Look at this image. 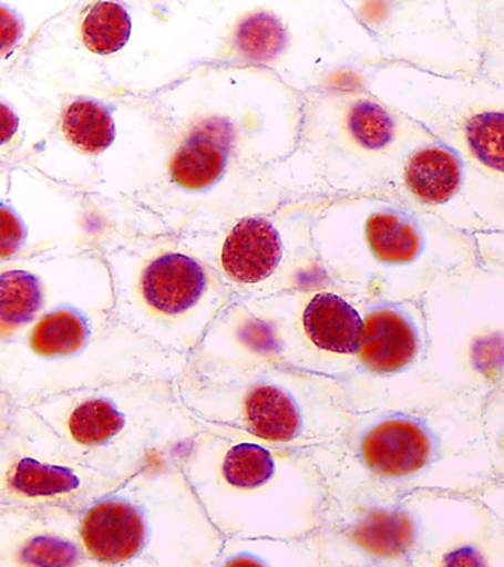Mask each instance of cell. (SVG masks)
Returning <instances> with one entry per match:
<instances>
[{
  "instance_id": "cell-1",
  "label": "cell",
  "mask_w": 504,
  "mask_h": 567,
  "mask_svg": "<svg viewBox=\"0 0 504 567\" xmlns=\"http://www.w3.org/2000/svg\"><path fill=\"white\" fill-rule=\"evenodd\" d=\"M482 412L477 401L452 399L353 413L332 442L311 451L330 503L382 507L419 492L479 494L498 482Z\"/></svg>"
},
{
  "instance_id": "cell-2",
  "label": "cell",
  "mask_w": 504,
  "mask_h": 567,
  "mask_svg": "<svg viewBox=\"0 0 504 567\" xmlns=\"http://www.w3.org/2000/svg\"><path fill=\"white\" fill-rule=\"evenodd\" d=\"M172 454L225 539H292L323 527L329 492L311 451L202 422Z\"/></svg>"
},
{
  "instance_id": "cell-3",
  "label": "cell",
  "mask_w": 504,
  "mask_h": 567,
  "mask_svg": "<svg viewBox=\"0 0 504 567\" xmlns=\"http://www.w3.org/2000/svg\"><path fill=\"white\" fill-rule=\"evenodd\" d=\"M188 358L161 349L125 322L85 310L45 315L2 343L0 395L19 405L131 379L179 380Z\"/></svg>"
},
{
  "instance_id": "cell-4",
  "label": "cell",
  "mask_w": 504,
  "mask_h": 567,
  "mask_svg": "<svg viewBox=\"0 0 504 567\" xmlns=\"http://www.w3.org/2000/svg\"><path fill=\"white\" fill-rule=\"evenodd\" d=\"M81 523L97 567H213L225 545L172 451L91 504Z\"/></svg>"
},
{
  "instance_id": "cell-5",
  "label": "cell",
  "mask_w": 504,
  "mask_h": 567,
  "mask_svg": "<svg viewBox=\"0 0 504 567\" xmlns=\"http://www.w3.org/2000/svg\"><path fill=\"white\" fill-rule=\"evenodd\" d=\"M344 243L328 275L361 301L421 300L438 277L481 256L477 239L388 194L344 202Z\"/></svg>"
},
{
  "instance_id": "cell-6",
  "label": "cell",
  "mask_w": 504,
  "mask_h": 567,
  "mask_svg": "<svg viewBox=\"0 0 504 567\" xmlns=\"http://www.w3.org/2000/svg\"><path fill=\"white\" fill-rule=\"evenodd\" d=\"M81 463L130 480L202 430L176 380L131 379L29 405Z\"/></svg>"
},
{
  "instance_id": "cell-7",
  "label": "cell",
  "mask_w": 504,
  "mask_h": 567,
  "mask_svg": "<svg viewBox=\"0 0 504 567\" xmlns=\"http://www.w3.org/2000/svg\"><path fill=\"white\" fill-rule=\"evenodd\" d=\"M177 388L198 421L241 430L284 449L328 445L353 415L340 380L282 365L185 372Z\"/></svg>"
},
{
  "instance_id": "cell-8",
  "label": "cell",
  "mask_w": 504,
  "mask_h": 567,
  "mask_svg": "<svg viewBox=\"0 0 504 567\" xmlns=\"http://www.w3.org/2000/svg\"><path fill=\"white\" fill-rule=\"evenodd\" d=\"M421 303L442 391L481 404L504 392V262L481 251L438 277Z\"/></svg>"
},
{
  "instance_id": "cell-9",
  "label": "cell",
  "mask_w": 504,
  "mask_h": 567,
  "mask_svg": "<svg viewBox=\"0 0 504 567\" xmlns=\"http://www.w3.org/2000/svg\"><path fill=\"white\" fill-rule=\"evenodd\" d=\"M366 90L440 143L504 177V90L481 73L380 64Z\"/></svg>"
},
{
  "instance_id": "cell-10",
  "label": "cell",
  "mask_w": 504,
  "mask_h": 567,
  "mask_svg": "<svg viewBox=\"0 0 504 567\" xmlns=\"http://www.w3.org/2000/svg\"><path fill=\"white\" fill-rule=\"evenodd\" d=\"M362 315L361 349L342 382L351 413L411 411L456 399L442 391L429 367L421 300L363 301Z\"/></svg>"
},
{
  "instance_id": "cell-11",
  "label": "cell",
  "mask_w": 504,
  "mask_h": 567,
  "mask_svg": "<svg viewBox=\"0 0 504 567\" xmlns=\"http://www.w3.org/2000/svg\"><path fill=\"white\" fill-rule=\"evenodd\" d=\"M125 482L78 461L39 413L0 395V507L82 513Z\"/></svg>"
},
{
  "instance_id": "cell-12",
  "label": "cell",
  "mask_w": 504,
  "mask_h": 567,
  "mask_svg": "<svg viewBox=\"0 0 504 567\" xmlns=\"http://www.w3.org/2000/svg\"><path fill=\"white\" fill-rule=\"evenodd\" d=\"M367 508L383 517L414 567H504L503 524L476 494L419 492Z\"/></svg>"
},
{
  "instance_id": "cell-13",
  "label": "cell",
  "mask_w": 504,
  "mask_h": 567,
  "mask_svg": "<svg viewBox=\"0 0 504 567\" xmlns=\"http://www.w3.org/2000/svg\"><path fill=\"white\" fill-rule=\"evenodd\" d=\"M362 27L378 45L382 64L440 74L479 73L474 2H359Z\"/></svg>"
},
{
  "instance_id": "cell-14",
  "label": "cell",
  "mask_w": 504,
  "mask_h": 567,
  "mask_svg": "<svg viewBox=\"0 0 504 567\" xmlns=\"http://www.w3.org/2000/svg\"><path fill=\"white\" fill-rule=\"evenodd\" d=\"M132 291L117 306L120 321L161 349L188 359L217 321L226 298L204 265L181 254L148 262Z\"/></svg>"
},
{
  "instance_id": "cell-15",
  "label": "cell",
  "mask_w": 504,
  "mask_h": 567,
  "mask_svg": "<svg viewBox=\"0 0 504 567\" xmlns=\"http://www.w3.org/2000/svg\"><path fill=\"white\" fill-rule=\"evenodd\" d=\"M388 196L474 238L504 234V177L438 140L409 156Z\"/></svg>"
},
{
  "instance_id": "cell-16",
  "label": "cell",
  "mask_w": 504,
  "mask_h": 567,
  "mask_svg": "<svg viewBox=\"0 0 504 567\" xmlns=\"http://www.w3.org/2000/svg\"><path fill=\"white\" fill-rule=\"evenodd\" d=\"M0 567H97L82 539L81 512L0 507Z\"/></svg>"
},
{
  "instance_id": "cell-17",
  "label": "cell",
  "mask_w": 504,
  "mask_h": 567,
  "mask_svg": "<svg viewBox=\"0 0 504 567\" xmlns=\"http://www.w3.org/2000/svg\"><path fill=\"white\" fill-rule=\"evenodd\" d=\"M317 540L321 567H414L402 542L371 508L329 501Z\"/></svg>"
},
{
  "instance_id": "cell-18",
  "label": "cell",
  "mask_w": 504,
  "mask_h": 567,
  "mask_svg": "<svg viewBox=\"0 0 504 567\" xmlns=\"http://www.w3.org/2000/svg\"><path fill=\"white\" fill-rule=\"evenodd\" d=\"M284 259L279 231L266 218H244L223 244V276L234 287L255 289L278 275Z\"/></svg>"
},
{
  "instance_id": "cell-19",
  "label": "cell",
  "mask_w": 504,
  "mask_h": 567,
  "mask_svg": "<svg viewBox=\"0 0 504 567\" xmlns=\"http://www.w3.org/2000/svg\"><path fill=\"white\" fill-rule=\"evenodd\" d=\"M213 567H321L317 533L292 539H225Z\"/></svg>"
},
{
  "instance_id": "cell-20",
  "label": "cell",
  "mask_w": 504,
  "mask_h": 567,
  "mask_svg": "<svg viewBox=\"0 0 504 567\" xmlns=\"http://www.w3.org/2000/svg\"><path fill=\"white\" fill-rule=\"evenodd\" d=\"M229 159V144L218 124L196 132L175 153L172 159V179L187 189H206L225 175Z\"/></svg>"
},
{
  "instance_id": "cell-21",
  "label": "cell",
  "mask_w": 504,
  "mask_h": 567,
  "mask_svg": "<svg viewBox=\"0 0 504 567\" xmlns=\"http://www.w3.org/2000/svg\"><path fill=\"white\" fill-rule=\"evenodd\" d=\"M65 138L86 155H99L113 144L114 120L110 111L97 102L76 101L63 115Z\"/></svg>"
},
{
  "instance_id": "cell-22",
  "label": "cell",
  "mask_w": 504,
  "mask_h": 567,
  "mask_svg": "<svg viewBox=\"0 0 504 567\" xmlns=\"http://www.w3.org/2000/svg\"><path fill=\"white\" fill-rule=\"evenodd\" d=\"M481 68L479 73L504 90V0L474 2Z\"/></svg>"
},
{
  "instance_id": "cell-23",
  "label": "cell",
  "mask_w": 504,
  "mask_h": 567,
  "mask_svg": "<svg viewBox=\"0 0 504 567\" xmlns=\"http://www.w3.org/2000/svg\"><path fill=\"white\" fill-rule=\"evenodd\" d=\"M131 18L115 2H99L91 8L82 24V40L91 52L111 55L120 51L131 37Z\"/></svg>"
},
{
  "instance_id": "cell-24",
  "label": "cell",
  "mask_w": 504,
  "mask_h": 567,
  "mask_svg": "<svg viewBox=\"0 0 504 567\" xmlns=\"http://www.w3.org/2000/svg\"><path fill=\"white\" fill-rule=\"evenodd\" d=\"M285 44L287 32L270 14L251 16L238 28L237 45L247 60L270 61L284 51Z\"/></svg>"
},
{
  "instance_id": "cell-25",
  "label": "cell",
  "mask_w": 504,
  "mask_h": 567,
  "mask_svg": "<svg viewBox=\"0 0 504 567\" xmlns=\"http://www.w3.org/2000/svg\"><path fill=\"white\" fill-rule=\"evenodd\" d=\"M483 424L498 482H504V392L483 404Z\"/></svg>"
},
{
  "instance_id": "cell-26",
  "label": "cell",
  "mask_w": 504,
  "mask_h": 567,
  "mask_svg": "<svg viewBox=\"0 0 504 567\" xmlns=\"http://www.w3.org/2000/svg\"><path fill=\"white\" fill-rule=\"evenodd\" d=\"M24 226L18 215L2 206V258L18 254L24 241Z\"/></svg>"
},
{
  "instance_id": "cell-27",
  "label": "cell",
  "mask_w": 504,
  "mask_h": 567,
  "mask_svg": "<svg viewBox=\"0 0 504 567\" xmlns=\"http://www.w3.org/2000/svg\"><path fill=\"white\" fill-rule=\"evenodd\" d=\"M476 496L494 513L504 527V482L490 484L485 489L479 492Z\"/></svg>"
},
{
  "instance_id": "cell-28",
  "label": "cell",
  "mask_w": 504,
  "mask_h": 567,
  "mask_svg": "<svg viewBox=\"0 0 504 567\" xmlns=\"http://www.w3.org/2000/svg\"><path fill=\"white\" fill-rule=\"evenodd\" d=\"M22 35V24L19 22V18L12 14L11 11L2 8V48L3 52L7 49H11L16 44V41Z\"/></svg>"
},
{
  "instance_id": "cell-29",
  "label": "cell",
  "mask_w": 504,
  "mask_h": 567,
  "mask_svg": "<svg viewBox=\"0 0 504 567\" xmlns=\"http://www.w3.org/2000/svg\"><path fill=\"white\" fill-rule=\"evenodd\" d=\"M19 120L10 107L2 106V143L6 144L18 131Z\"/></svg>"
}]
</instances>
